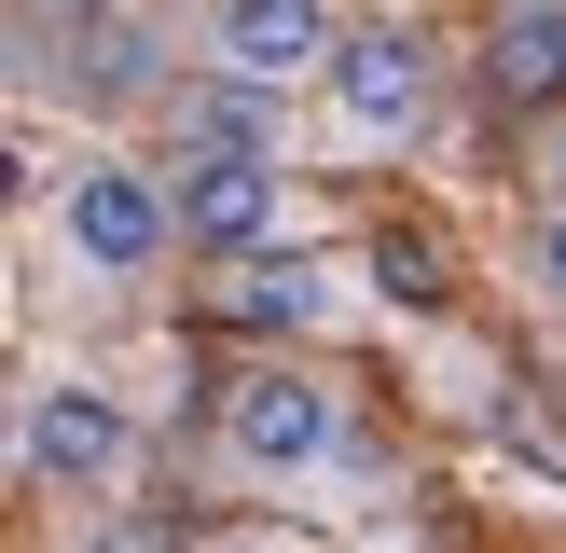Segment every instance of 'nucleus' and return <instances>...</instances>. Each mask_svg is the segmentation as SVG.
Masks as SVG:
<instances>
[{
	"mask_svg": "<svg viewBox=\"0 0 566 553\" xmlns=\"http://www.w3.org/2000/svg\"><path fill=\"white\" fill-rule=\"evenodd\" d=\"M208 553H291V540H208Z\"/></svg>",
	"mask_w": 566,
	"mask_h": 553,
	"instance_id": "14",
	"label": "nucleus"
},
{
	"mask_svg": "<svg viewBox=\"0 0 566 553\" xmlns=\"http://www.w3.org/2000/svg\"><path fill=\"white\" fill-rule=\"evenodd\" d=\"M221 319H235V332H318V319H332V276L291 263V249H263V263H235Z\"/></svg>",
	"mask_w": 566,
	"mask_h": 553,
	"instance_id": "8",
	"label": "nucleus"
},
{
	"mask_svg": "<svg viewBox=\"0 0 566 553\" xmlns=\"http://www.w3.org/2000/svg\"><path fill=\"white\" fill-rule=\"evenodd\" d=\"M153 83H166V42H153L138 14H111L97 55H83V97H153Z\"/></svg>",
	"mask_w": 566,
	"mask_h": 553,
	"instance_id": "10",
	"label": "nucleus"
},
{
	"mask_svg": "<svg viewBox=\"0 0 566 553\" xmlns=\"http://www.w3.org/2000/svg\"><path fill=\"white\" fill-rule=\"evenodd\" d=\"M166 125H180V153L193 166H221V153H263V83H166Z\"/></svg>",
	"mask_w": 566,
	"mask_h": 553,
	"instance_id": "9",
	"label": "nucleus"
},
{
	"mask_svg": "<svg viewBox=\"0 0 566 553\" xmlns=\"http://www.w3.org/2000/svg\"><path fill=\"white\" fill-rule=\"evenodd\" d=\"M484 70H497V97H566V0H497Z\"/></svg>",
	"mask_w": 566,
	"mask_h": 553,
	"instance_id": "7",
	"label": "nucleus"
},
{
	"mask_svg": "<svg viewBox=\"0 0 566 553\" xmlns=\"http://www.w3.org/2000/svg\"><path fill=\"white\" fill-rule=\"evenodd\" d=\"M263 236H276V153L180 166V249H235V263H263Z\"/></svg>",
	"mask_w": 566,
	"mask_h": 553,
	"instance_id": "6",
	"label": "nucleus"
},
{
	"mask_svg": "<svg viewBox=\"0 0 566 553\" xmlns=\"http://www.w3.org/2000/svg\"><path fill=\"white\" fill-rule=\"evenodd\" d=\"M28 14H111V0H28Z\"/></svg>",
	"mask_w": 566,
	"mask_h": 553,
	"instance_id": "13",
	"label": "nucleus"
},
{
	"mask_svg": "<svg viewBox=\"0 0 566 553\" xmlns=\"http://www.w3.org/2000/svg\"><path fill=\"white\" fill-rule=\"evenodd\" d=\"M374 263H387V291H401V304H429V291H442V276H429V249H415V236H387Z\"/></svg>",
	"mask_w": 566,
	"mask_h": 553,
	"instance_id": "11",
	"label": "nucleus"
},
{
	"mask_svg": "<svg viewBox=\"0 0 566 553\" xmlns=\"http://www.w3.org/2000/svg\"><path fill=\"white\" fill-rule=\"evenodd\" d=\"M332 55H346L332 42V0H221V70L263 83V97L304 83V70H332Z\"/></svg>",
	"mask_w": 566,
	"mask_h": 553,
	"instance_id": "5",
	"label": "nucleus"
},
{
	"mask_svg": "<svg viewBox=\"0 0 566 553\" xmlns=\"http://www.w3.org/2000/svg\"><path fill=\"white\" fill-rule=\"evenodd\" d=\"M14 457H28V484H42V498H125V470H138V429H125V401H111V387H83V374H42V387H28V429H14Z\"/></svg>",
	"mask_w": 566,
	"mask_h": 553,
	"instance_id": "1",
	"label": "nucleus"
},
{
	"mask_svg": "<svg viewBox=\"0 0 566 553\" xmlns=\"http://www.w3.org/2000/svg\"><path fill=\"white\" fill-rule=\"evenodd\" d=\"M539 276H553V291H566V221H553V236H539Z\"/></svg>",
	"mask_w": 566,
	"mask_h": 553,
	"instance_id": "12",
	"label": "nucleus"
},
{
	"mask_svg": "<svg viewBox=\"0 0 566 553\" xmlns=\"http://www.w3.org/2000/svg\"><path fill=\"white\" fill-rule=\"evenodd\" d=\"M55 236H70L83 276H153L166 249H180V194L153 180V166H70V208H55Z\"/></svg>",
	"mask_w": 566,
	"mask_h": 553,
	"instance_id": "2",
	"label": "nucleus"
},
{
	"mask_svg": "<svg viewBox=\"0 0 566 553\" xmlns=\"http://www.w3.org/2000/svg\"><path fill=\"white\" fill-rule=\"evenodd\" d=\"M332 97H346L359 138H415L429 125V42H415V28H359V42L332 55Z\"/></svg>",
	"mask_w": 566,
	"mask_h": 553,
	"instance_id": "4",
	"label": "nucleus"
},
{
	"mask_svg": "<svg viewBox=\"0 0 566 553\" xmlns=\"http://www.w3.org/2000/svg\"><path fill=\"white\" fill-rule=\"evenodd\" d=\"M221 442H235L249 470H318L332 442H346V415H332L318 374H291V359H263V374L221 387Z\"/></svg>",
	"mask_w": 566,
	"mask_h": 553,
	"instance_id": "3",
	"label": "nucleus"
}]
</instances>
